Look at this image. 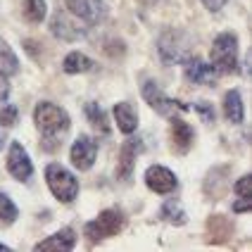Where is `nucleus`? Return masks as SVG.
Masks as SVG:
<instances>
[{
    "label": "nucleus",
    "instance_id": "nucleus-1",
    "mask_svg": "<svg viewBox=\"0 0 252 252\" xmlns=\"http://www.w3.org/2000/svg\"><path fill=\"white\" fill-rule=\"evenodd\" d=\"M33 122L36 128L41 133V148L45 153H55L62 148L64 136L69 133L71 128V119L64 107H60L55 102H48L41 100L36 107H33Z\"/></svg>",
    "mask_w": 252,
    "mask_h": 252
},
{
    "label": "nucleus",
    "instance_id": "nucleus-12",
    "mask_svg": "<svg viewBox=\"0 0 252 252\" xmlns=\"http://www.w3.org/2000/svg\"><path fill=\"white\" fill-rule=\"evenodd\" d=\"M217 76H219V71L214 69L212 62H205V60H200V57H190V60L186 62V79H188L190 84L212 86L217 81Z\"/></svg>",
    "mask_w": 252,
    "mask_h": 252
},
{
    "label": "nucleus",
    "instance_id": "nucleus-35",
    "mask_svg": "<svg viewBox=\"0 0 252 252\" xmlns=\"http://www.w3.org/2000/svg\"><path fill=\"white\" fill-rule=\"evenodd\" d=\"M0 250H5V252H10V248L5 245V243H0Z\"/></svg>",
    "mask_w": 252,
    "mask_h": 252
},
{
    "label": "nucleus",
    "instance_id": "nucleus-32",
    "mask_svg": "<svg viewBox=\"0 0 252 252\" xmlns=\"http://www.w3.org/2000/svg\"><path fill=\"white\" fill-rule=\"evenodd\" d=\"M24 50H27L33 60H41V53L36 50V41H24Z\"/></svg>",
    "mask_w": 252,
    "mask_h": 252
},
{
    "label": "nucleus",
    "instance_id": "nucleus-7",
    "mask_svg": "<svg viewBox=\"0 0 252 252\" xmlns=\"http://www.w3.org/2000/svg\"><path fill=\"white\" fill-rule=\"evenodd\" d=\"M95 157H98V143L91 136H86V133H79V138L71 143V150H69V159L74 164V169L88 171L95 164Z\"/></svg>",
    "mask_w": 252,
    "mask_h": 252
},
{
    "label": "nucleus",
    "instance_id": "nucleus-25",
    "mask_svg": "<svg viewBox=\"0 0 252 252\" xmlns=\"http://www.w3.org/2000/svg\"><path fill=\"white\" fill-rule=\"evenodd\" d=\"M226 174H228V167H214L210 174H207V181H205V190H210L212 186H219V188H217V195L221 197V195H224V190L228 188V181L224 179Z\"/></svg>",
    "mask_w": 252,
    "mask_h": 252
},
{
    "label": "nucleus",
    "instance_id": "nucleus-30",
    "mask_svg": "<svg viewBox=\"0 0 252 252\" xmlns=\"http://www.w3.org/2000/svg\"><path fill=\"white\" fill-rule=\"evenodd\" d=\"M250 207H252V197H238L231 210L236 212V214H240V212H250Z\"/></svg>",
    "mask_w": 252,
    "mask_h": 252
},
{
    "label": "nucleus",
    "instance_id": "nucleus-11",
    "mask_svg": "<svg viewBox=\"0 0 252 252\" xmlns=\"http://www.w3.org/2000/svg\"><path fill=\"white\" fill-rule=\"evenodd\" d=\"M169 138H171V150L176 155H186L193 148L195 131L188 122H183L181 117H171V128H169Z\"/></svg>",
    "mask_w": 252,
    "mask_h": 252
},
{
    "label": "nucleus",
    "instance_id": "nucleus-27",
    "mask_svg": "<svg viewBox=\"0 0 252 252\" xmlns=\"http://www.w3.org/2000/svg\"><path fill=\"white\" fill-rule=\"evenodd\" d=\"M190 110H195V112L202 117V122H207V124H212V122H214V107H212V102H207V100H200V102H195Z\"/></svg>",
    "mask_w": 252,
    "mask_h": 252
},
{
    "label": "nucleus",
    "instance_id": "nucleus-3",
    "mask_svg": "<svg viewBox=\"0 0 252 252\" xmlns=\"http://www.w3.org/2000/svg\"><path fill=\"white\" fill-rule=\"evenodd\" d=\"M124 226H126L124 212L117 210V207H110V210H102L93 221H88L84 226V236L91 245H95V243H102V240L119 236L124 231Z\"/></svg>",
    "mask_w": 252,
    "mask_h": 252
},
{
    "label": "nucleus",
    "instance_id": "nucleus-26",
    "mask_svg": "<svg viewBox=\"0 0 252 252\" xmlns=\"http://www.w3.org/2000/svg\"><path fill=\"white\" fill-rule=\"evenodd\" d=\"M233 193L238 197H250V193H252V176L250 174L240 176L238 181L233 183Z\"/></svg>",
    "mask_w": 252,
    "mask_h": 252
},
{
    "label": "nucleus",
    "instance_id": "nucleus-9",
    "mask_svg": "<svg viewBox=\"0 0 252 252\" xmlns=\"http://www.w3.org/2000/svg\"><path fill=\"white\" fill-rule=\"evenodd\" d=\"M7 171L12 174L17 181H29L33 176V164H31L29 153L24 150V145L19 140L10 143V150H7Z\"/></svg>",
    "mask_w": 252,
    "mask_h": 252
},
{
    "label": "nucleus",
    "instance_id": "nucleus-31",
    "mask_svg": "<svg viewBox=\"0 0 252 252\" xmlns=\"http://www.w3.org/2000/svg\"><path fill=\"white\" fill-rule=\"evenodd\" d=\"M226 2H228V0H202V5H205L210 12H219Z\"/></svg>",
    "mask_w": 252,
    "mask_h": 252
},
{
    "label": "nucleus",
    "instance_id": "nucleus-5",
    "mask_svg": "<svg viewBox=\"0 0 252 252\" xmlns=\"http://www.w3.org/2000/svg\"><path fill=\"white\" fill-rule=\"evenodd\" d=\"M45 183L50 188V193L60 202H74L79 197V181L69 169H64L57 162H50L45 167Z\"/></svg>",
    "mask_w": 252,
    "mask_h": 252
},
{
    "label": "nucleus",
    "instance_id": "nucleus-14",
    "mask_svg": "<svg viewBox=\"0 0 252 252\" xmlns=\"http://www.w3.org/2000/svg\"><path fill=\"white\" fill-rule=\"evenodd\" d=\"M76 248V233H74V228H60L57 233L53 236H48L45 240L41 243H36L33 245V250H45V252H69Z\"/></svg>",
    "mask_w": 252,
    "mask_h": 252
},
{
    "label": "nucleus",
    "instance_id": "nucleus-29",
    "mask_svg": "<svg viewBox=\"0 0 252 252\" xmlns=\"http://www.w3.org/2000/svg\"><path fill=\"white\" fill-rule=\"evenodd\" d=\"M7 98H10V79L5 71H0V105L7 102Z\"/></svg>",
    "mask_w": 252,
    "mask_h": 252
},
{
    "label": "nucleus",
    "instance_id": "nucleus-33",
    "mask_svg": "<svg viewBox=\"0 0 252 252\" xmlns=\"http://www.w3.org/2000/svg\"><path fill=\"white\" fill-rule=\"evenodd\" d=\"M138 2H140V5H145V7H153L157 0H138Z\"/></svg>",
    "mask_w": 252,
    "mask_h": 252
},
{
    "label": "nucleus",
    "instance_id": "nucleus-17",
    "mask_svg": "<svg viewBox=\"0 0 252 252\" xmlns=\"http://www.w3.org/2000/svg\"><path fill=\"white\" fill-rule=\"evenodd\" d=\"M112 114H114V122H117V128H119L124 136H131V133L138 128V114L131 107V102H117Z\"/></svg>",
    "mask_w": 252,
    "mask_h": 252
},
{
    "label": "nucleus",
    "instance_id": "nucleus-28",
    "mask_svg": "<svg viewBox=\"0 0 252 252\" xmlns=\"http://www.w3.org/2000/svg\"><path fill=\"white\" fill-rule=\"evenodd\" d=\"M14 122H17V107L2 102V110H0V126L5 128V126H12Z\"/></svg>",
    "mask_w": 252,
    "mask_h": 252
},
{
    "label": "nucleus",
    "instance_id": "nucleus-13",
    "mask_svg": "<svg viewBox=\"0 0 252 252\" xmlns=\"http://www.w3.org/2000/svg\"><path fill=\"white\" fill-rule=\"evenodd\" d=\"M140 140L138 138H128L124 140L122 150H119V162H117V179L119 181H128L133 169H136V157L140 153Z\"/></svg>",
    "mask_w": 252,
    "mask_h": 252
},
{
    "label": "nucleus",
    "instance_id": "nucleus-15",
    "mask_svg": "<svg viewBox=\"0 0 252 252\" xmlns=\"http://www.w3.org/2000/svg\"><path fill=\"white\" fill-rule=\"evenodd\" d=\"M50 33L60 38V41H81L86 36L84 27H76L64 12H57L50 22Z\"/></svg>",
    "mask_w": 252,
    "mask_h": 252
},
{
    "label": "nucleus",
    "instance_id": "nucleus-24",
    "mask_svg": "<svg viewBox=\"0 0 252 252\" xmlns=\"http://www.w3.org/2000/svg\"><path fill=\"white\" fill-rule=\"evenodd\" d=\"M0 71H5L7 76L19 71V62H17V55H14L12 48H10V45H7L5 41H0Z\"/></svg>",
    "mask_w": 252,
    "mask_h": 252
},
{
    "label": "nucleus",
    "instance_id": "nucleus-19",
    "mask_svg": "<svg viewBox=\"0 0 252 252\" xmlns=\"http://www.w3.org/2000/svg\"><path fill=\"white\" fill-rule=\"evenodd\" d=\"M84 112H86V119L91 122V126L98 131V133H102V136H110V122H107V112L100 107L98 102H86L84 105Z\"/></svg>",
    "mask_w": 252,
    "mask_h": 252
},
{
    "label": "nucleus",
    "instance_id": "nucleus-18",
    "mask_svg": "<svg viewBox=\"0 0 252 252\" xmlns=\"http://www.w3.org/2000/svg\"><path fill=\"white\" fill-rule=\"evenodd\" d=\"M221 112H224L226 122H231V124H243V119H245V107H243V98H240V93L236 88L228 91V93H224Z\"/></svg>",
    "mask_w": 252,
    "mask_h": 252
},
{
    "label": "nucleus",
    "instance_id": "nucleus-23",
    "mask_svg": "<svg viewBox=\"0 0 252 252\" xmlns=\"http://www.w3.org/2000/svg\"><path fill=\"white\" fill-rule=\"evenodd\" d=\"M19 217V210L7 193H0V226H12Z\"/></svg>",
    "mask_w": 252,
    "mask_h": 252
},
{
    "label": "nucleus",
    "instance_id": "nucleus-21",
    "mask_svg": "<svg viewBox=\"0 0 252 252\" xmlns=\"http://www.w3.org/2000/svg\"><path fill=\"white\" fill-rule=\"evenodd\" d=\"M93 67H95L93 60L88 55H84V53H79V50L69 53V55L62 60V69H64V74H86V71H91Z\"/></svg>",
    "mask_w": 252,
    "mask_h": 252
},
{
    "label": "nucleus",
    "instance_id": "nucleus-4",
    "mask_svg": "<svg viewBox=\"0 0 252 252\" xmlns=\"http://www.w3.org/2000/svg\"><path fill=\"white\" fill-rule=\"evenodd\" d=\"M210 57L219 74H236L238 71V36L233 31H221L212 41Z\"/></svg>",
    "mask_w": 252,
    "mask_h": 252
},
{
    "label": "nucleus",
    "instance_id": "nucleus-8",
    "mask_svg": "<svg viewBox=\"0 0 252 252\" xmlns=\"http://www.w3.org/2000/svg\"><path fill=\"white\" fill-rule=\"evenodd\" d=\"M145 186L157 195H169L179 188V179L171 169L162 167V164H153L145 169Z\"/></svg>",
    "mask_w": 252,
    "mask_h": 252
},
{
    "label": "nucleus",
    "instance_id": "nucleus-22",
    "mask_svg": "<svg viewBox=\"0 0 252 252\" xmlns=\"http://www.w3.org/2000/svg\"><path fill=\"white\" fill-rule=\"evenodd\" d=\"M22 14L31 24H41L45 19V14H48V5H45V0H24Z\"/></svg>",
    "mask_w": 252,
    "mask_h": 252
},
{
    "label": "nucleus",
    "instance_id": "nucleus-6",
    "mask_svg": "<svg viewBox=\"0 0 252 252\" xmlns=\"http://www.w3.org/2000/svg\"><path fill=\"white\" fill-rule=\"evenodd\" d=\"M143 100H145L157 114L169 117V119H171V117H179V114L190 112V105H186L181 100L169 98L167 93L155 84V81H145V84H143Z\"/></svg>",
    "mask_w": 252,
    "mask_h": 252
},
{
    "label": "nucleus",
    "instance_id": "nucleus-16",
    "mask_svg": "<svg viewBox=\"0 0 252 252\" xmlns=\"http://www.w3.org/2000/svg\"><path fill=\"white\" fill-rule=\"evenodd\" d=\"M233 233V221L224 214H212L207 219V240L210 243H226Z\"/></svg>",
    "mask_w": 252,
    "mask_h": 252
},
{
    "label": "nucleus",
    "instance_id": "nucleus-2",
    "mask_svg": "<svg viewBox=\"0 0 252 252\" xmlns=\"http://www.w3.org/2000/svg\"><path fill=\"white\" fill-rule=\"evenodd\" d=\"M157 55L164 64H186L193 57V38L181 29H167L157 38Z\"/></svg>",
    "mask_w": 252,
    "mask_h": 252
},
{
    "label": "nucleus",
    "instance_id": "nucleus-34",
    "mask_svg": "<svg viewBox=\"0 0 252 252\" xmlns=\"http://www.w3.org/2000/svg\"><path fill=\"white\" fill-rule=\"evenodd\" d=\"M2 145H5V131H2V126H0V150H2Z\"/></svg>",
    "mask_w": 252,
    "mask_h": 252
},
{
    "label": "nucleus",
    "instance_id": "nucleus-10",
    "mask_svg": "<svg viewBox=\"0 0 252 252\" xmlns=\"http://www.w3.org/2000/svg\"><path fill=\"white\" fill-rule=\"evenodd\" d=\"M64 2H67L69 12L86 24H98L107 14V7L102 0H64Z\"/></svg>",
    "mask_w": 252,
    "mask_h": 252
},
{
    "label": "nucleus",
    "instance_id": "nucleus-20",
    "mask_svg": "<svg viewBox=\"0 0 252 252\" xmlns=\"http://www.w3.org/2000/svg\"><path fill=\"white\" fill-rule=\"evenodd\" d=\"M159 219L167 221V224H171V226H183L186 221H188V214H186V210L181 207L179 200L169 197L167 202L159 207Z\"/></svg>",
    "mask_w": 252,
    "mask_h": 252
}]
</instances>
